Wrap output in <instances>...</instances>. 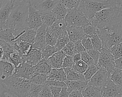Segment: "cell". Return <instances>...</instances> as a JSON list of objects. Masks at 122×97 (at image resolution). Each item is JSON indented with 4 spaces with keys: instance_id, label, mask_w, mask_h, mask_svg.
<instances>
[{
    "instance_id": "6da1fadb",
    "label": "cell",
    "mask_w": 122,
    "mask_h": 97,
    "mask_svg": "<svg viewBox=\"0 0 122 97\" xmlns=\"http://www.w3.org/2000/svg\"><path fill=\"white\" fill-rule=\"evenodd\" d=\"M30 79L13 75L0 81V97H29Z\"/></svg>"
},
{
    "instance_id": "7a4b0ae2",
    "label": "cell",
    "mask_w": 122,
    "mask_h": 97,
    "mask_svg": "<svg viewBox=\"0 0 122 97\" xmlns=\"http://www.w3.org/2000/svg\"><path fill=\"white\" fill-rule=\"evenodd\" d=\"M90 22L97 28L110 26L122 22V5L106 8L97 12Z\"/></svg>"
},
{
    "instance_id": "3957f363",
    "label": "cell",
    "mask_w": 122,
    "mask_h": 97,
    "mask_svg": "<svg viewBox=\"0 0 122 97\" xmlns=\"http://www.w3.org/2000/svg\"><path fill=\"white\" fill-rule=\"evenodd\" d=\"M29 4L14 7L7 20L6 28L11 29L16 39L20 33L28 27Z\"/></svg>"
},
{
    "instance_id": "277c9868",
    "label": "cell",
    "mask_w": 122,
    "mask_h": 97,
    "mask_svg": "<svg viewBox=\"0 0 122 97\" xmlns=\"http://www.w3.org/2000/svg\"><path fill=\"white\" fill-rule=\"evenodd\" d=\"M97 34L102 43V48L110 49L122 42V22L110 26L97 28Z\"/></svg>"
},
{
    "instance_id": "5b68a950",
    "label": "cell",
    "mask_w": 122,
    "mask_h": 97,
    "mask_svg": "<svg viewBox=\"0 0 122 97\" xmlns=\"http://www.w3.org/2000/svg\"><path fill=\"white\" fill-rule=\"evenodd\" d=\"M122 5V0H105L102 1L81 0L77 9L90 20L96 13L103 9Z\"/></svg>"
},
{
    "instance_id": "8992f818",
    "label": "cell",
    "mask_w": 122,
    "mask_h": 97,
    "mask_svg": "<svg viewBox=\"0 0 122 97\" xmlns=\"http://www.w3.org/2000/svg\"><path fill=\"white\" fill-rule=\"evenodd\" d=\"M64 19L68 26H77L83 28L91 24L87 16L82 12L79 11L77 8L69 9Z\"/></svg>"
},
{
    "instance_id": "52a82bcc",
    "label": "cell",
    "mask_w": 122,
    "mask_h": 97,
    "mask_svg": "<svg viewBox=\"0 0 122 97\" xmlns=\"http://www.w3.org/2000/svg\"><path fill=\"white\" fill-rule=\"evenodd\" d=\"M96 64L99 69L106 71L109 74L116 68L115 59L109 49H101V54Z\"/></svg>"
},
{
    "instance_id": "ba28073f",
    "label": "cell",
    "mask_w": 122,
    "mask_h": 97,
    "mask_svg": "<svg viewBox=\"0 0 122 97\" xmlns=\"http://www.w3.org/2000/svg\"><path fill=\"white\" fill-rule=\"evenodd\" d=\"M29 4L42 13L52 11L61 0H29Z\"/></svg>"
},
{
    "instance_id": "9c48e42d",
    "label": "cell",
    "mask_w": 122,
    "mask_h": 97,
    "mask_svg": "<svg viewBox=\"0 0 122 97\" xmlns=\"http://www.w3.org/2000/svg\"><path fill=\"white\" fill-rule=\"evenodd\" d=\"M0 3V29H2L6 28L7 20L14 7L10 0H1Z\"/></svg>"
},
{
    "instance_id": "30bf717a",
    "label": "cell",
    "mask_w": 122,
    "mask_h": 97,
    "mask_svg": "<svg viewBox=\"0 0 122 97\" xmlns=\"http://www.w3.org/2000/svg\"><path fill=\"white\" fill-rule=\"evenodd\" d=\"M37 71L35 66L23 62L15 67L13 75L15 77H23L30 79Z\"/></svg>"
},
{
    "instance_id": "8fae6325",
    "label": "cell",
    "mask_w": 122,
    "mask_h": 97,
    "mask_svg": "<svg viewBox=\"0 0 122 97\" xmlns=\"http://www.w3.org/2000/svg\"><path fill=\"white\" fill-rule=\"evenodd\" d=\"M42 12L29 4L28 27L34 29L38 28L42 25Z\"/></svg>"
},
{
    "instance_id": "7c38bea8",
    "label": "cell",
    "mask_w": 122,
    "mask_h": 97,
    "mask_svg": "<svg viewBox=\"0 0 122 97\" xmlns=\"http://www.w3.org/2000/svg\"><path fill=\"white\" fill-rule=\"evenodd\" d=\"M109 78V74L104 70L99 69L88 80V85L102 89L106 84Z\"/></svg>"
},
{
    "instance_id": "4fadbf2b",
    "label": "cell",
    "mask_w": 122,
    "mask_h": 97,
    "mask_svg": "<svg viewBox=\"0 0 122 97\" xmlns=\"http://www.w3.org/2000/svg\"><path fill=\"white\" fill-rule=\"evenodd\" d=\"M101 90L102 97H122V87L115 84L110 78Z\"/></svg>"
},
{
    "instance_id": "5bb4252c",
    "label": "cell",
    "mask_w": 122,
    "mask_h": 97,
    "mask_svg": "<svg viewBox=\"0 0 122 97\" xmlns=\"http://www.w3.org/2000/svg\"><path fill=\"white\" fill-rule=\"evenodd\" d=\"M47 27L42 25L37 29V34L34 42L31 45V48H34L42 51L46 46V34Z\"/></svg>"
},
{
    "instance_id": "9a60e30c",
    "label": "cell",
    "mask_w": 122,
    "mask_h": 97,
    "mask_svg": "<svg viewBox=\"0 0 122 97\" xmlns=\"http://www.w3.org/2000/svg\"><path fill=\"white\" fill-rule=\"evenodd\" d=\"M66 29L70 40L73 42L81 40L89 36L84 33L83 28L82 27L67 25Z\"/></svg>"
},
{
    "instance_id": "2e32d148",
    "label": "cell",
    "mask_w": 122,
    "mask_h": 97,
    "mask_svg": "<svg viewBox=\"0 0 122 97\" xmlns=\"http://www.w3.org/2000/svg\"><path fill=\"white\" fill-rule=\"evenodd\" d=\"M67 23L64 19L57 20L51 26H49L52 33L57 37L67 35Z\"/></svg>"
},
{
    "instance_id": "e0dca14e",
    "label": "cell",
    "mask_w": 122,
    "mask_h": 97,
    "mask_svg": "<svg viewBox=\"0 0 122 97\" xmlns=\"http://www.w3.org/2000/svg\"><path fill=\"white\" fill-rule=\"evenodd\" d=\"M41 51L31 48L27 53L22 55L24 62L35 66L40 62L41 58Z\"/></svg>"
},
{
    "instance_id": "ac0fdd59",
    "label": "cell",
    "mask_w": 122,
    "mask_h": 97,
    "mask_svg": "<svg viewBox=\"0 0 122 97\" xmlns=\"http://www.w3.org/2000/svg\"><path fill=\"white\" fill-rule=\"evenodd\" d=\"M66 55L63 51L61 50L56 52L46 61L52 68H61L62 67L63 62Z\"/></svg>"
},
{
    "instance_id": "d6986e66",
    "label": "cell",
    "mask_w": 122,
    "mask_h": 97,
    "mask_svg": "<svg viewBox=\"0 0 122 97\" xmlns=\"http://www.w3.org/2000/svg\"><path fill=\"white\" fill-rule=\"evenodd\" d=\"M0 48H1L3 51V54L0 56V61L9 62L10 54L13 53L17 52L14 48L13 42L8 43L0 39Z\"/></svg>"
},
{
    "instance_id": "ffe728a7",
    "label": "cell",
    "mask_w": 122,
    "mask_h": 97,
    "mask_svg": "<svg viewBox=\"0 0 122 97\" xmlns=\"http://www.w3.org/2000/svg\"><path fill=\"white\" fill-rule=\"evenodd\" d=\"M0 66L1 79H4L13 74L15 67L11 62L8 61H0Z\"/></svg>"
},
{
    "instance_id": "44dd1931",
    "label": "cell",
    "mask_w": 122,
    "mask_h": 97,
    "mask_svg": "<svg viewBox=\"0 0 122 97\" xmlns=\"http://www.w3.org/2000/svg\"><path fill=\"white\" fill-rule=\"evenodd\" d=\"M65 82L70 94L72 91L75 90H79L82 92L88 86V80L74 81L67 79Z\"/></svg>"
},
{
    "instance_id": "7402d4cb",
    "label": "cell",
    "mask_w": 122,
    "mask_h": 97,
    "mask_svg": "<svg viewBox=\"0 0 122 97\" xmlns=\"http://www.w3.org/2000/svg\"><path fill=\"white\" fill-rule=\"evenodd\" d=\"M36 34L37 29L27 27L20 33V36L16 40L33 43L34 41Z\"/></svg>"
},
{
    "instance_id": "603a6c76",
    "label": "cell",
    "mask_w": 122,
    "mask_h": 97,
    "mask_svg": "<svg viewBox=\"0 0 122 97\" xmlns=\"http://www.w3.org/2000/svg\"><path fill=\"white\" fill-rule=\"evenodd\" d=\"M48 80H58L65 82L67 80L66 74L63 68L59 69L52 68L48 74Z\"/></svg>"
},
{
    "instance_id": "cb8c5ba5",
    "label": "cell",
    "mask_w": 122,
    "mask_h": 97,
    "mask_svg": "<svg viewBox=\"0 0 122 97\" xmlns=\"http://www.w3.org/2000/svg\"><path fill=\"white\" fill-rule=\"evenodd\" d=\"M32 43L16 40L13 42V45L16 51L21 55L26 54L31 48Z\"/></svg>"
},
{
    "instance_id": "d4e9b609",
    "label": "cell",
    "mask_w": 122,
    "mask_h": 97,
    "mask_svg": "<svg viewBox=\"0 0 122 97\" xmlns=\"http://www.w3.org/2000/svg\"><path fill=\"white\" fill-rule=\"evenodd\" d=\"M63 69L66 74L68 80L74 81L86 80L83 73L73 70L72 68H63Z\"/></svg>"
},
{
    "instance_id": "484cf974",
    "label": "cell",
    "mask_w": 122,
    "mask_h": 97,
    "mask_svg": "<svg viewBox=\"0 0 122 97\" xmlns=\"http://www.w3.org/2000/svg\"><path fill=\"white\" fill-rule=\"evenodd\" d=\"M68 10L66 6L60 0L52 10V12L56 16L57 20L63 19L68 13Z\"/></svg>"
},
{
    "instance_id": "4316f807",
    "label": "cell",
    "mask_w": 122,
    "mask_h": 97,
    "mask_svg": "<svg viewBox=\"0 0 122 97\" xmlns=\"http://www.w3.org/2000/svg\"><path fill=\"white\" fill-rule=\"evenodd\" d=\"M0 39L7 42L12 43L16 40V37L11 29L6 28L0 29Z\"/></svg>"
},
{
    "instance_id": "83f0119b",
    "label": "cell",
    "mask_w": 122,
    "mask_h": 97,
    "mask_svg": "<svg viewBox=\"0 0 122 97\" xmlns=\"http://www.w3.org/2000/svg\"><path fill=\"white\" fill-rule=\"evenodd\" d=\"M57 20V19L56 16L52 11L42 13V24L45 25L47 27L51 26Z\"/></svg>"
},
{
    "instance_id": "f1b7e54d",
    "label": "cell",
    "mask_w": 122,
    "mask_h": 97,
    "mask_svg": "<svg viewBox=\"0 0 122 97\" xmlns=\"http://www.w3.org/2000/svg\"><path fill=\"white\" fill-rule=\"evenodd\" d=\"M83 97H102L100 89L88 85L86 88L82 91Z\"/></svg>"
},
{
    "instance_id": "f546056e",
    "label": "cell",
    "mask_w": 122,
    "mask_h": 97,
    "mask_svg": "<svg viewBox=\"0 0 122 97\" xmlns=\"http://www.w3.org/2000/svg\"><path fill=\"white\" fill-rule=\"evenodd\" d=\"M109 78L115 84L122 87V71L115 68L109 74Z\"/></svg>"
},
{
    "instance_id": "4dcf8cb0",
    "label": "cell",
    "mask_w": 122,
    "mask_h": 97,
    "mask_svg": "<svg viewBox=\"0 0 122 97\" xmlns=\"http://www.w3.org/2000/svg\"><path fill=\"white\" fill-rule=\"evenodd\" d=\"M48 74H43L38 72L35 74L30 79L31 83L33 84L43 85L45 82L48 80Z\"/></svg>"
},
{
    "instance_id": "1f68e13d",
    "label": "cell",
    "mask_w": 122,
    "mask_h": 97,
    "mask_svg": "<svg viewBox=\"0 0 122 97\" xmlns=\"http://www.w3.org/2000/svg\"><path fill=\"white\" fill-rule=\"evenodd\" d=\"M36 69L39 73L43 74H49L52 69L50 65L46 62L40 61L36 65H35Z\"/></svg>"
},
{
    "instance_id": "d6a6232c",
    "label": "cell",
    "mask_w": 122,
    "mask_h": 97,
    "mask_svg": "<svg viewBox=\"0 0 122 97\" xmlns=\"http://www.w3.org/2000/svg\"><path fill=\"white\" fill-rule=\"evenodd\" d=\"M57 52V50L55 46L47 45L45 49L42 51L41 58L40 61L47 60Z\"/></svg>"
},
{
    "instance_id": "836d02e7",
    "label": "cell",
    "mask_w": 122,
    "mask_h": 97,
    "mask_svg": "<svg viewBox=\"0 0 122 97\" xmlns=\"http://www.w3.org/2000/svg\"><path fill=\"white\" fill-rule=\"evenodd\" d=\"M9 62L12 63L15 67H16L23 63L24 60L22 55L20 54L18 52H14L10 54Z\"/></svg>"
},
{
    "instance_id": "e575fe53",
    "label": "cell",
    "mask_w": 122,
    "mask_h": 97,
    "mask_svg": "<svg viewBox=\"0 0 122 97\" xmlns=\"http://www.w3.org/2000/svg\"><path fill=\"white\" fill-rule=\"evenodd\" d=\"M109 50L115 60L122 57V42L114 45Z\"/></svg>"
},
{
    "instance_id": "d590c367",
    "label": "cell",
    "mask_w": 122,
    "mask_h": 97,
    "mask_svg": "<svg viewBox=\"0 0 122 97\" xmlns=\"http://www.w3.org/2000/svg\"><path fill=\"white\" fill-rule=\"evenodd\" d=\"M99 70V69L97 64L89 66L86 71L83 73L85 80H89Z\"/></svg>"
},
{
    "instance_id": "8d00e7d4",
    "label": "cell",
    "mask_w": 122,
    "mask_h": 97,
    "mask_svg": "<svg viewBox=\"0 0 122 97\" xmlns=\"http://www.w3.org/2000/svg\"><path fill=\"white\" fill-rule=\"evenodd\" d=\"M89 65L82 60L74 62V63L72 67V69L79 72L81 73H84L86 71Z\"/></svg>"
},
{
    "instance_id": "74e56055",
    "label": "cell",
    "mask_w": 122,
    "mask_h": 97,
    "mask_svg": "<svg viewBox=\"0 0 122 97\" xmlns=\"http://www.w3.org/2000/svg\"><path fill=\"white\" fill-rule=\"evenodd\" d=\"M58 37L53 35L51 32L50 28L49 27L47 28L46 34V45H50L54 46L57 42Z\"/></svg>"
},
{
    "instance_id": "f35d334b",
    "label": "cell",
    "mask_w": 122,
    "mask_h": 97,
    "mask_svg": "<svg viewBox=\"0 0 122 97\" xmlns=\"http://www.w3.org/2000/svg\"><path fill=\"white\" fill-rule=\"evenodd\" d=\"M70 41L71 40L68 35L58 37L57 42L54 45L57 51L62 50L63 48L66 45V44Z\"/></svg>"
},
{
    "instance_id": "ab89813d",
    "label": "cell",
    "mask_w": 122,
    "mask_h": 97,
    "mask_svg": "<svg viewBox=\"0 0 122 97\" xmlns=\"http://www.w3.org/2000/svg\"><path fill=\"white\" fill-rule=\"evenodd\" d=\"M89 37L91 40L93 49L101 51L102 49V43L97 34L89 36Z\"/></svg>"
},
{
    "instance_id": "60d3db41",
    "label": "cell",
    "mask_w": 122,
    "mask_h": 97,
    "mask_svg": "<svg viewBox=\"0 0 122 97\" xmlns=\"http://www.w3.org/2000/svg\"><path fill=\"white\" fill-rule=\"evenodd\" d=\"M62 50L66 55L73 56L76 53L74 42L70 41L63 48Z\"/></svg>"
},
{
    "instance_id": "b9f144b4",
    "label": "cell",
    "mask_w": 122,
    "mask_h": 97,
    "mask_svg": "<svg viewBox=\"0 0 122 97\" xmlns=\"http://www.w3.org/2000/svg\"><path fill=\"white\" fill-rule=\"evenodd\" d=\"M68 9H77L81 0H61Z\"/></svg>"
},
{
    "instance_id": "7bdbcfd3",
    "label": "cell",
    "mask_w": 122,
    "mask_h": 97,
    "mask_svg": "<svg viewBox=\"0 0 122 97\" xmlns=\"http://www.w3.org/2000/svg\"><path fill=\"white\" fill-rule=\"evenodd\" d=\"M43 85L33 84L31 83L29 92V97H39Z\"/></svg>"
},
{
    "instance_id": "ee69618b",
    "label": "cell",
    "mask_w": 122,
    "mask_h": 97,
    "mask_svg": "<svg viewBox=\"0 0 122 97\" xmlns=\"http://www.w3.org/2000/svg\"><path fill=\"white\" fill-rule=\"evenodd\" d=\"M81 60L86 62L89 66L96 64L94 60L90 56L86 51H85L81 53Z\"/></svg>"
},
{
    "instance_id": "f6af8a7d",
    "label": "cell",
    "mask_w": 122,
    "mask_h": 97,
    "mask_svg": "<svg viewBox=\"0 0 122 97\" xmlns=\"http://www.w3.org/2000/svg\"><path fill=\"white\" fill-rule=\"evenodd\" d=\"M39 97H53L50 86L43 85Z\"/></svg>"
},
{
    "instance_id": "bcb514c9",
    "label": "cell",
    "mask_w": 122,
    "mask_h": 97,
    "mask_svg": "<svg viewBox=\"0 0 122 97\" xmlns=\"http://www.w3.org/2000/svg\"><path fill=\"white\" fill-rule=\"evenodd\" d=\"M74 62L72 56L66 55L62 64V68H72Z\"/></svg>"
},
{
    "instance_id": "7dc6e473",
    "label": "cell",
    "mask_w": 122,
    "mask_h": 97,
    "mask_svg": "<svg viewBox=\"0 0 122 97\" xmlns=\"http://www.w3.org/2000/svg\"><path fill=\"white\" fill-rule=\"evenodd\" d=\"M84 33L88 36L97 34V28L92 24L83 27Z\"/></svg>"
},
{
    "instance_id": "c3c4849f",
    "label": "cell",
    "mask_w": 122,
    "mask_h": 97,
    "mask_svg": "<svg viewBox=\"0 0 122 97\" xmlns=\"http://www.w3.org/2000/svg\"><path fill=\"white\" fill-rule=\"evenodd\" d=\"M88 53L90 55V56L92 58V59L94 60L96 64L97 63L99 58L100 57V54H101V51L92 49L91 50H88L87 51Z\"/></svg>"
},
{
    "instance_id": "681fc988",
    "label": "cell",
    "mask_w": 122,
    "mask_h": 97,
    "mask_svg": "<svg viewBox=\"0 0 122 97\" xmlns=\"http://www.w3.org/2000/svg\"><path fill=\"white\" fill-rule=\"evenodd\" d=\"M44 84L50 86H54L61 88L63 87V86L66 85L65 82L53 80H48L45 82Z\"/></svg>"
},
{
    "instance_id": "f907efd6",
    "label": "cell",
    "mask_w": 122,
    "mask_h": 97,
    "mask_svg": "<svg viewBox=\"0 0 122 97\" xmlns=\"http://www.w3.org/2000/svg\"><path fill=\"white\" fill-rule=\"evenodd\" d=\"M82 45H83L86 51L93 49L91 40L89 36L86 37L81 40Z\"/></svg>"
},
{
    "instance_id": "816d5d0a",
    "label": "cell",
    "mask_w": 122,
    "mask_h": 97,
    "mask_svg": "<svg viewBox=\"0 0 122 97\" xmlns=\"http://www.w3.org/2000/svg\"><path fill=\"white\" fill-rule=\"evenodd\" d=\"M74 47H75V49L76 53H81L86 51L83 45L82 44L81 40H78L76 42H74Z\"/></svg>"
},
{
    "instance_id": "f5cc1de1",
    "label": "cell",
    "mask_w": 122,
    "mask_h": 97,
    "mask_svg": "<svg viewBox=\"0 0 122 97\" xmlns=\"http://www.w3.org/2000/svg\"><path fill=\"white\" fill-rule=\"evenodd\" d=\"M50 88L53 97H60V93L62 88L54 86H50Z\"/></svg>"
},
{
    "instance_id": "db71d44e",
    "label": "cell",
    "mask_w": 122,
    "mask_h": 97,
    "mask_svg": "<svg viewBox=\"0 0 122 97\" xmlns=\"http://www.w3.org/2000/svg\"><path fill=\"white\" fill-rule=\"evenodd\" d=\"M14 7L21 5L29 4V0H10Z\"/></svg>"
},
{
    "instance_id": "11a10c76",
    "label": "cell",
    "mask_w": 122,
    "mask_h": 97,
    "mask_svg": "<svg viewBox=\"0 0 122 97\" xmlns=\"http://www.w3.org/2000/svg\"><path fill=\"white\" fill-rule=\"evenodd\" d=\"M70 93L69 92L67 85H65L61 88V90L60 93V97H69Z\"/></svg>"
},
{
    "instance_id": "9f6ffc18",
    "label": "cell",
    "mask_w": 122,
    "mask_h": 97,
    "mask_svg": "<svg viewBox=\"0 0 122 97\" xmlns=\"http://www.w3.org/2000/svg\"><path fill=\"white\" fill-rule=\"evenodd\" d=\"M116 68L122 71V57L115 60Z\"/></svg>"
},
{
    "instance_id": "6f0895ef",
    "label": "cell",
    "mask_w": 122,
    "mask_h": 97,
    "mask_svg": "<svg viewBox=\"0 0 122 97\" xmlns=\"http://www.w3.org/2000/svg\"><path fill=\"white\" fill-rule=\"evenodd\" d=\"M69 97H83L82 92L79 90H75L72 91L71 93H70L69 95Z\"/></svg>"
},
{
    "instance_id": "680465c9",
    "label": "cell",
    "mask_w": 122,
    "mask_h": 97,
    "mask_svg": "<svg viewBox=\"0 0 122 97\" xmlns=\"http://www.w3.org/2000/svg\"><path fill=\"white\" fill-rule=\"evenodd\" d=\"M72 57H73V60H74V62H76L79 61L81 60V53H75L72 56Z\"/></svg>"
},
{
    "instance_id": "91938a15",
    "label": "cell",
    "mask_w": 122,
    "mask_h": 97,
    "mask_svg": "<svg viewBox=\"0 0 122 97\" xmlns=\"http://www.w3.org/2000/svg\"><path fill=\"white\" fill-rule=\"evenodd\" d=\"M90 0V1H102L105 0Z\"/></svg>"
}]
</instances>
